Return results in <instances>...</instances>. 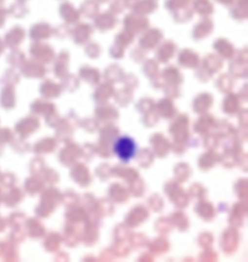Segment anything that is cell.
Listing matches in <instances>:
<instances>
[{
  "instance_id": "52a82bcc",
  "label": "cell",
  "mask_w": 248,
  "mask_h": 262,
  "mask_svg": "<svg viewBox=\"0 0 248 262\" xmlns=\"http://www.w3.org/2000/svg\"><path fill=\"white\" fill-rule=\"evenodd\" d=\"M193 8L197 13L204 17H208L213 12V6L210 0H195Z\"/></svg>"
},
{
  "instance_id": "9a60e30c",
  "label": "cell",
  "mask_w": 248,
  "mask_h": 262,
  "mask_svg": "<svg viewBox=\"0 0 248 262\" xmlns=\"http://www.w3.org/2000/svg\"><path fill=\"white\" fill-rule=\"evenodd\" d=\"M123 1H124V2H125L127 5H128V3H130L131 1H134V0H123Z\"/></svg>"
},
{
  "instance_id": "3957f363",
  "label": "cell",
  "mask_w": 248,
  "mask_h": 262,
  "mask_svg": "<svg viewBox=\"0 0 248 262\" xmlns=\"http://www.w3.org/2000/svg\"><path fill=\"white\" fill-rule=\"evenodd\" d=\"M132 10L139 15H146L153 12L157 8L156 0H139L133 2Z\"/></svg>"
},
{
  "instance_id": "ba28073f",
  "label": "cell",
  "mask_w": 248,
  "mask_h": 262,
  "mask_svg": "<svg viewBox=\"0 0 248 262\" xmlns=\"http://www.w3.org/2000/svg\"><path fill=\"white\" fill-rule=\"evenodd\" d=\"M248 0H238L235 7L232 8L231 14L235 19L245 20L248 15Z\"/></svg>"
},
{
  "instance_id": "277c9868",
  "label": "cell",
  "mask_w": 248,
  "mask_h": 262,
  "mask_svg": "<svg viewBox=\"0 0 248 262\" xmlns=\"http://www.w3.org/2000/svg\"><path fill=\"white\" fill-rule=\"evenodd\" d=\"M115 22H116V19L111 12L103 13L99 15L98 17H96L94 20V24L96 25V27H98L101 30H107V29L113 28Z\"/></svg>"
},
{
  "instance_id": "5bb4252c",
  "label": "cell",
  "mask_w": 248,
  "mask_h": 262,
  "mask_svg": "<svg viewBox=\"0 0 248 262\" xmlns=\"http://www.w3.org/2000/svg\"><path fill=\"white\" fill-rule=\"evenodd\" d=\"M219 3L221 4H224V5H232L235 3V0H217Z\"/></svg>"
},
{
  "instance_id": "8992f818",
  "label": "cell",
  "mask_w": 248,
  "mask_h": 262,
  "mask_svg": "<svg viewBox=\"0 0 248 262\" xmlns=\"http://www.w3.org/2000/svg\"><path fill=\"white\" fill-rule=\"evenodd\" d=\"M213 22L210 19H204L202 21H200L197 26L194 29V36L196 38H203L210 34L212 30Z\"/></svg>"
},
{
  "instance_id": "5b68a950",
  "label": "cell",
  "mask_w": 248,
  "mask_h": 262,
  "mask_svg": "<svg viewBox=\"0 0 248 262\" xmlns=\"http://www.w3.org/2000/svg\"><path fill=\"white\" fill-rule=\"evenodd\" d=\"M60 14L68 23H75L80 19V13L69 2H65L60 6Z\"/></svg>"
},
{
  "instance_id": "7c38bea8",
  "label": "cell",
  "mask_w": 248,
  "mask_h": 262,
  "mask_svg": "<svg viewBox=\"0 0 248 262\" xmlns=\"http://www.w3.org/2000/svg\"><path fill=\"white\" fill-rule=\"evenodd\" d=\"M191 0H167L166 7L172 12L174 9L177 8H183L187 7Z\"/></svg>"
},
{
  "instance_id": "30bf717a",
  "label": "cell",
  "mask_w": 248,
  "mask_h": 262,
  "mask_svg": "<svg viewBox=\"0 0 248 262\" xmlns=\"http://www.w3.org/2000/svg\"><path fill=\"white\" fill-rule=\"evenodd\" d=\"M173 18L176 21L179 22H184L187 21L191 19V17L193 16V10H191L188 7H183V8H177L172 11Z\"/></svg>"
},
{
  "instance_id": "9c48e42d",
  "label": "cell",
  "mask_w": 248,
  "mask_h": 262,
  "mask_svg": "<svg viewBox=\"0 0 248 262\" xmlns=\"http://www.w3.org/2000/svg\"><path fill=\"white\" fill-rule=\"evenodd\" d=\"M98 3L95 0H86L81 6V12L87 18H94L98 13Z\"/></svg>"
},
{
  "instance_id": "6da1fadb",
  "label": "cell",
  "mask_w": 248,
  "mask_h": 262,
  "mask_svg": "<svg viewBox=\"0 0 248 262\" xmlns=\"http://www.w3.org/2000/svg\"><path fill=\"white\" fill-rule=\"evenodd\" d=\"M136 143L129 136L119 137L114 144V155L124 162H127L132 160L136 154Z\"/></svg>"
},
{
  "instance_id": "7a4b0ae2",
  "label": "cell",
  "mask_w": 248,
  "mask_h": 262,
  "mask_svg": "<svg viewBox=\"0 0 248 262\" xmlns=\"http://www.w3.org/2000/svg\"><path fill=\"white\" fill-rule=\"evenodd\" d=\"M124 25L129 32H139L149 26V20L139 14L128 15L124 20Z\"/></svg>"
},
{
  "instance_id": "2e32d148",
  "label": "cell",
  "mask_w": 248,
  "mask_h": 262,
  "mask_svg": "<svg viewBox=\"0 0 248 262\" xmlns=\"http://www.w3.org/2000/svg\"><path fill=\"white\" fill-rule=\"evenodd\" d=\"M97 1H99V2H101V3H106V2H108L109 0H97Z\"/></svg>"
},
{
  "instance_id": "4fadbf2b",
  "label": "cell",
  "mask_w": 248,
  "mask_h": 262,
  "mask_svg": "<svg viewBox=\"0 0 248 262\" xmlns=\"http://www.w3.org/2000/svg\"><path fill=\"white\" fill-rule=\"evenodd\" d=\"M127 4L123 0H114L111 5V13L113 14H120Z\"/></svg>"
},
{
  "instance_id": "8fae6325",
  "label": "cell",
  "mask_w": 248,
  "mask_h": 262,
  "mask_svg": "<svg viewBox=\"0 0 248 262\" xmlns=\"http://www.w3.org/2000/svg\"><path fill=\"white\" fill-rule=\"evenodd\" d=\"M91 31H92V28H91V26L89 24H87V23L79 24V26L75 29L76 40H84V39H86L90 35Z\"/></svg>"
}]
</instances>
